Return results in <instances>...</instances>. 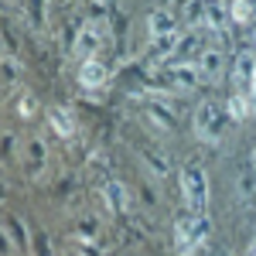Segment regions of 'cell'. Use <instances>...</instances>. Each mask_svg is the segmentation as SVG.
Instances as JSON below:
<instances>
[{"instance_id": "obj_1", "label": "cell", "mask_w": 256, "mask_h": 256, "mask_svg": "<svg viewBox=\"0 0 256 256\" xmlns=\"http://www.w3.org/2000/svg\"><path fill=\"white\" fill-rule=\"evenodd\" d=\"M181 202L192 216L208 212V178L202 171V164H188L181 171Z\"/></svg>"}, {"instance_id": "obj_2", "label": "cell", "mask_w": 256, "mask_h": 256, "mask_svg": "<svg viewBox=\"0 0 256 256\" xmlns=\"http://www.w3.org/2000/svg\"><path fill=\"white\" fill-rule=\"evenodd\" d=\"M229 126V110H222L216 102H202L195 110V137L202 144H222Z\"/></svg>"}, {"instance_id": "obj_3", "label": "cell", "mask_w": 256, "mask_h": 256, "mask_svg": "<svg viewBox=\"0 0 256 256\" xmlns=\"http://www.w3.org/2000/svg\"><path fill=\"white\" fill-rule=\"evenodd\" d=\"M4 246H7V250H18L20 256L31 253V236H28V229H24V218L4 216Z\"/></svg>"}, {"instance_id": "obj_4", "label": "cell", "mask_w": 256, "mask_h": 256, "mask_svg": "<svg viewBox=\"0 0 256 256\" xmlns=\"http://www.w3.org/2000/svg\"><path fill=\"white\" fill-rule=\"evenodd\" d=\"M102 205L110 216H126L130 212V192L123 181H106L102 184Z\"/></svg>"}, {"instance_id": "obj_5", "label": "cell", "mask_w": 256, "mask_h": 256, "mask_svg": "<svg viewBox=\"0 0 256 256\" xmlns=\"http://www.w3.org/2000/svg\"><path fill=\"white\" fill-rule=\"evenodd\" d=\"M99 44H102L99 28H96V24H86V28L76 31V44H72V52H76V58H79V62H89V58H96Z\"/></svg>"}, {"instance_id": "obj_6", "label": "cell", "mask_w": 256, "mask_h": 256, "mask_svg": "<svg viewBox=\"0 0 256 256\" xmlns=\"http://www.w3.org/2000/svg\"><path fill=\"white\" fill-rule=\"evenodd\" d=\"M222 65H226V52H222L218 44L202 48V52H198V68H202V76H205V79L216 82L218 76H222Z\"/></svg>"}, {"instance_id": "obj_7", "label": "cell", "mask_w": 256, "mask_h": 256, "mask_svg": "<svg viewBox=\"0 0 256 256\" xmlns=\"http://www.w3.org/2000/svg\"><path fill=\"white\" fill-rule=\"evenodd\" d=\"M44 168H48V147L41 137H31L28 140V174H31V181H38L44 174Z\"/></svg>"}, {"instance_id": "obj_8", "label": "cell", "mask_w": 256, "mask_h": 256, "mask_svg": "<svg viewBox=\"0 0 256 256\" xmlns=\"http://www.w3.org/2000/svg\"><path fill=\"white\" fill-rule=\"evenodd\" d=\"M106 79H110V72H106V65L99 58L79 62V82L86 89H99V86H106Z\"/></svg>"}, {"instance_id": "obj_9", "label": "cell", "mask_w": 256, "mask_h": 256, "mask_svg": "<svg viewBox=\"0 0 256 256\" xmlns=\"http://www.w3.org/2000/svg\"><path fill=\"white\" fill-rule=\"evenodd\" d=\"M147 28H150V38L178 34V20H174V14H171L168 7H158V10H150V18H147Z\"/></svg>"}, {"instance_id": "obj_10", "label": "cell", "mask_w": 256, "mask_h": 256, "mask_svg": "<svg viewBox=\"0 0 256 256\" xmlns=\"http://www.w3.org/2000/svg\"><path fill=\"white\" fill-rule=\"evenodd\" d=\"M253 82H256V52H239L236 55V86H246L253 92Z\"/></svg>"}, {"instance_id": "obj_11", "label": "cell", "mask_w": 256, "mask_h": 256, "mask_svg": "<svg viewBox=\"0 0 256 256\" xmlns=\"http://www.w3.org/2000/svg\"><path fill=\"white\" fill-rule=\"evenodd\" d=\"M236 198L242 202V205H250L256 198V168L250 164V168H242L236 178Z\"/></svg>"}, {"instance_id": "obj_12", "label": "cell", "mask_w": 256, "mask_h": 256, "mask_svg": "<svg viewBox=\"0 0 256 256\" xmlns=\"http://www.w3.org/2000/svg\"><path fill=\"white\" fill-rule=\"evenodd\" d=\"M48 123H52V130L58 134V137H72L76 134V120L68 116L62 106H55V110H48Z\"/></svg>"}, {"instance_id": "obj_13", "label": "cell", "mask_w": 256, "mask_h": 256, "mask_svg": "<svg viewBox=\"0 0 256 256\" xmlns=\"http://www.w3.org/2000/svg\"><path fill=\"white\" fill-rule=\"evenodd\" d=\"M171 79L178 82V89H195L202 79V68L198 65H174L171 68Z\"/></svg>"}, {"instance_id": "obj_14", "label": "cell", "mask_w": 256, "mask_h": 256, "mask_svg": "<svg viewBox=\"0 0 256 256\" xmlns=\"http://www.w3.org/2000/svg\"><path fill=\"white\" fill-rule=\"evenodd\" d=\"M229 18L236 20L239 28L253 24V4L250 0H229Z\"/></svg>"}, {"instance_id": "obj_15", "label": "cell", "mask_w": 256, "mask_h": 256, "mask_svg": "<svg viewBox=\"0 0 256 256\" xmlns=\"http://www.w3.org/2000/svg\"><path fill=\"white\" fill-rule=\"evenodd\" d=\"M195 52H202V38H198V31H188L184 38H178V44H174L178 58H188V55H195Z\"/></svg>"}, {"instance_id": "obj_16", "label": "cell", "mask_w": 256, "mask_h": 256, "mask_svg": "<svg viewBox=\"0 0 256 256\" xmlns=\"http://www.w3.org/2000/svg\"><path fill=\"white\" fill-rule=\"evenodd\" d=\"M226 110H229V120H246L250 116V99L242 96V92H236V96H229Z\"/></svg>"}, {"instance_id": "obj_17", "label": "cell", "mask_w": 256, "mask_h": 256, "mask_svg": "<svg viewBox=\"0 0 256 256\" xmlns=\"http://www.w3.org/2000/svg\"><path fill=\"white\" fill-rule=\"evenodd\" d=\"M18 82H20L18 62H14V55H10V52H7V55H4V86H7V89H14V86H18Z\"/></svg>"}, {"instance_id": "obj_18", "label": "cell", "mask_w": 256, "mask_h": 256, "mask_svg": "<svg viewBox=\"0 0 256 256\" xmlns=\"http://www.w3.org/2000/svg\"><path fill=\"white\" fill-rule=\"evenodd\" d=\"M34 110H38V99L31 96V92H20V96H18V110H14V113H18L20 120H31V116H34Z\"/></svg>"}, {"instance_id": "obj_19", "label": "cell", "mask_w": 256, "mask_h": 256, "mask_svg": "<svg viewBox=\"0 0 256 256\" xmlns=\"http://www.w3.org/2000/svg\"><path fill=\"white\" fill-rule=\"evenodd\" d=\"M140 158L147 160V168H150V171H154L158 178L168 174V160H164V154H150V150H140Z\"/></svg>"}, {"instance_id": "obj_20", "label": "cell", "mask_w": 256, "mask_h": 256, "mask_svg": "<svg viewBox=\"0 0 256 256\" xmlns=\"http://www.w3.org/2000/svg\"><path fill=\"white\" fill-rule=\"evenodd\" d=\"M72 256H99V253H96V242H79V239H76V250H72Z\"/></svg>"}, {"instance_id": "obj_21", "label": "cell", "mask_w": 256, "mask_h": 256, "mask_svg": "<svg viewBox=\"0 0 256 256\" xmlns=\"http://www.w3.org/2000/svg\"><path fill=\"white\" fill-rule=\"evenodd\" d=\"M208 256H229V253H226V250H212Z\"/></svg>"}, {"instance_id": "obj_22", "label": "cell", "mask_w": 256, "mask_h": 256, "mask_svg": "<svg viewBox=\"0 0 256 256\" xmlns=\"http://www.w3.org/2000/svg\"><path fill=\"white\" fill-rule=\"evenodd\" d=\"M253 41H256V24H253Z\"/></svg>"}, {"instance_id": "obj_23", "label": "cell", "mask_w": 256, "mask_h": 256, "mask_svg": "<svg viewBox=\"0 0 256 256\" xmlns=\"http://www.w3.org/2000/svg\"><path fill=\"white\" fill-rule=\"evenodd\" d=\"M253 96H256V82H253Z\"/></svg>"}]
</instances>
